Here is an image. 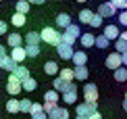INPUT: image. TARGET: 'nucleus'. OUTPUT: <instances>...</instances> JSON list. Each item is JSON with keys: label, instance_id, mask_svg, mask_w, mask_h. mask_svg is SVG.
Masks as SVG:
<instances>
[{"label": "nucleus", "instance_id": "1", "mask_svg": "<svg viewBox=\"0 0 127 119\" xmlns=\"http://www.w3.org/2000/svg\"><path fill=\"white\" fill-rule=\"evenodd\" d=\"M40 40L50 44V46H59L61 44V31L56 27H44L40 31Z\"/></svg>", "mask_w": 127, "mask_h": 119}, {"label": "nucleus", "instance_id": "2", "mask_svg": "<svg viewBox=\"0 0 127 119\" xmlns=\"http://www.w3.org/2000/svg\"><path fill=\"white\" fill-rule=\"evenodd\" d=\"M79 36H81V29H79V25L71 23V25L65 29V34H61V42H63V44L73 46V44H75V40H79Z\"/></svg>", "mask_w": 127, "mask_h": 119}, {"label": "nucleus", "instance_id": "3", "mask_svg": "<svg viewBox=\"0 0 127 119\" xmlns=\"http://www.w3.org/2000/svg\"><path fill=\"white\" fill-rule=\"evenodd\" d=\"M98 88H96V84H86L83 86V100L90 102V105H96L98 102Z\"/></svg>", "mask_w": 127, "mask_h": 119}, {"label": "nucleus", "instance_id": "4", "mask_svg": "<svg viewBox=\"0 0 127 119\" xmlns=\"http://www.w3.org/2000/svg\"><path fill=\"white\" fill-rule=\"evenodd\" d=\"M52 90H56L59 94H65V92H71V90H77L73 82H65V79H61L59 75H56V79L52 82Z\"/></svg>", "mask_w": 127, "mask_h": 119}, {"label": "nucleus", "instance_id": "5", "mask_svg": "<svg viewBox=\"0 0 127 119\" xmlns=\"http://www.w3.org/2000/svg\"><path fill=\"white\" fill-rule=\"evenodd\" d=\"M96 111H98L96 105H90V102H81V105H77V109H75L77 117H81V119H88L90 115H94Z\"/></svg>", "mask_w": 127, "mask_h": 119}, {"label": "nucleus", "instance_id": "6", "mask_svg": "<svg viewBox=\"0 0 127 119\" xmlns=\"http://www.w3.org/2000/svg\"><path fill=\"white\" fill-rule=\"evenodd\" d=\"M21 90H23V88H21V82L15 77L13 73H10V75H8V82H6V92H8L10 96H17Z\"/></svg>", "mask_w": 127, "mask_h": 119}, {"label": "nucleus", "instance_id": "7", "mask_svg": "<svg viewBox=\"0 0 127 119\" xmlns=\"http://www.w3.org/2000/svg\"><path fill=\"white\" fill-rule=\"evenodd\" d=\"M98 15H100L102 19H110V17L117 15V8H115L110 2H102V4L98 6Z\"/></svg>", "mask_w": 127, "mask_h": 119}, {"label": "nucleus", "instance_id": "8", "mask_svg": "<svg viewBox=\"0 0 127 119\" xmlns=\"http://www.w3.org/2000/svg\"><path fill=\"white\" fill-rule=\"evenodd\" d=\"M106 67L108 69H119V67H123V63H121V55L119 52H110V55L106 57Z\"/></svg>", "mask_w": 127, "mask_h": 119}, {"label": "nucleus", "instance_id": "9", "mask_svg": "<svg viewBox=\"0 0 127 119\" xmlns=\"http://www.w3.org/2000/svg\"><path fill=\"white\" fill-rule=\"evenodd\" d=\"M56 52H59V57L63 59V61H69V59L73 57V52H75V50H73V46H69V44H63V42H61V44L56 46Z\"/></svg>", "mask_w": 127, "mask_h": 119}, {"label": "nucleus", "instance_id": "10", "mask_svg": "<svg viewBox=\"0 0 127 119\" xmlns=\"http://www.w3.org/2000/svg\"><path fill=\"white\" fill-rule=\"evenodd\" d=\"M10 59H13L15 63L17 65H21L25 61V59H27V55H25V46H19V48H13V50H10V55H8Z\"/></svg>", "mask_w": 127, "mask_h": 119}, {"label": "nucleus", "instance_id": "11", "mask_svg": "<svg viewBox=\"0 0 127 119\" xmlns=\"http://www.w3.org/2000/svg\"><path fill=\"white\" fill-rule=\"evenodd\" d=\"M6 44L10 48H19V46H23V36L21 34H6Z\"/></svg>", "mask_w": 127, "mask_h": 119}, {"label": "nucleus", "instance_id": "12", "mask_svg": "<svg viewBox=\"0 0 127 119\" xmlns=\"http://www.w3.org/2000/svg\"><path fill=\"white\" fill-rule=\"evenodd\" d=\"M15 67H17V63H15V61H13V59H10L8 55L0 59V69H4V71L13 73V71H15Z\"/></svg>", "mask_w": 127, "mask_h": 119}, {"label": "nucleus", "instance_id": "13", "mask_svg": "<svg viewBox=\"0 0 127 119\" xmlns=\"http://www.w3.org/2000/svg\"><path fill=\"white\" fill-rule=\"evenodd\" d=\"M13 75H15V77L19 79V82H23V79H27V77H29V69L25 67L23 63H21V65H17V67H15V71H13Z\"/></svg>", "mask_w": 127, "mask_h": 119}, {"label": "nucleus", "instance_id": "14", "mask_svg": "<svg viewBox=\"0 0 127 119\" xmlns=\"http://www.w3.org/2000/svg\"><path fill=\"white\" fill-rule=\"evenodd\" d=\"M119 34H121V31H119V27H117V25H106V27H104V34H102V36L110 42V40H117V38H119Z\"/></svg>", "mask_w": 127, "mask_h": 119}, {"label": "nucleus", "instance_id": "15", "mask_svg": "<svg viewBox=\"0 0 127 119\" xmlns=\"http://www.w3.org/2000/svg\"><path fill=\"white\" fill-rule=\"evenodd\" d=\"M88 75H90V71H88V67H86V65H83V67H75V69H73V79L86 82V79H88Z\"/></svg>", "mask_w": 127, "mask_h": 119}, {"label": "nucleus", "instance_id": "16", "mask_svg": "<svg viewBox=\"0 0 127 119\" xmlns=\"http://www.w3.org/2000/svg\"><path fill=\"white\" fill-rule=\"evenodd\" d=\"M48 119H69V111L65 107H56L52 113H48Z\"/></svg>", "mask_w": 127, "mask_h": 119}, {"label": "nucleus", "instance_id": "17", "mask_svg": "<svg viewBox=\"0 0 127 119\" xmlns=\"http://www.w3.org/2000/svg\"><path fill=\"white\" fill-rule=\"evenodd\" d=\"M71 61L75 63V67H83V65L88 63V55H86V52H83V50H79V52H73Z\"/></svg>", "mask_w": 127, "mask_h": 119}, {"label": "nucleus", "instance_id": "18", "mask_svg": "<svg viewBox=\"0 0 127 119\" xmlns=\"http://www.w3.org/2000/svg\"><path fill=\"white\" fill-rule=\"evenodd\" d=\"M23 40H25V46H40V34L38 31H29Z\"/></svg>", "mask_w": 127, "mask_h": 119}, {"label": "nucleus", "instance_id": "19", "mask_svg": "<svg viewBox=\"0 0 127 119\" xmlns=\"http://www.w3.org/2000/svg\"><path fill=\"white\" fill-rule=\"evenodd\" d=\"M79 42H81L83 48H92L94 42H96V36H94V34H81V36H79Z\"/></svg>", "mask_w": 127, "mask_h": 119}, {"label": "nucleus", "instance_id": "20", "mask_svg": "<svg viewBox=\"0 0 127 119\" xmlns=\"http://www.w3.org/2000/svg\"><path fill=\"white\" fill-rule=\"evenodd\" d=\"M69 25H71V17H69L67 13H61L59 17H56V27H63V29H67Z\"/></svg>", "mask_w": 127, "mask_h": 119}, {"label": "nucleus", "instance_id": "21", "mask_svg": "<svg viewBox=\"0 0 127 119\" xmlns=\"http://www.w3.org/2000/svg\"><path fill=\"white\" fill-rule=\"evenodd\" d=\"M10 23H13L15 27H23V25L27 23V17H25V15H21V13H15L13 17H10Z\"/></svg>", "mask_w": 127, "mask_h": 119}, {"label": "nucleus", "instance_id": "22", "mask_svg": "<svg viewBox=\"0 0 127 119\" xmlns=\"http://www.w3.org/2000/svg\"><path fill=\"white\" fill-rule=\"evenodd\" d=\"M59 100H61V94H59L56 90H48V92L44 94V102H52V105H56Z\"/></svg>", "mask_w": 127, "mask_h": 119}, {"label": "nucleus", "instance_id": "23", "mask_svg": "<svg viewBox=\"0 0 127 119\" xmlns=\"http://www.w3.org/2000/svg\"><path fill=\"white\" fill-rule=\"evenodd\" d=\"M21 88H23V90H27V92H33L35 88H38V82H35V79L29 75L27 79H23V82H21Z\"/></svg>", "mask_w": 127, "mask_h": 119}, {"label": "nucleus", "instance_id": "24", "mask_svg": "<svg viewBox=\"0 0 127 119\" xmlns=\"http://www.w3.org/2000/svg\"><path fill=\"white\" fill-rule=\"evenodd\" d=\"M59 71H61V67L54 61H48L44 65V73H48V75H59Z\"/></svg>", "mask_w": 127, "mask_h": 119}, {"label": "nucleus", "instance_id": "25", "mask_svg": "<svg viewBox=\"0 0 127 119\" xmlns=\"http://www.w3.org/2000/svg\"><path fill=\"white\" fill-rule=\"evenodd\" d=\"M15 6H17V13H21V15H27L31 4L27 2V0H17V2H15Z\"/></svg>", "mask_w": 127, "mask_h": 119}, {"label": "nucleus", "instance_id": "26", "mask_svg": "<svg viewBox=\"0 0 127 119\" xmlns=\"http://www.w3.org/2000/svg\"><path fill=\"white\" fill-rule=\"evenodd\" d=\"M113 75H115V79H117V82H127V67H119V69H115Z\"/></svg>", "mask_w": 127, "mask_h": 119}, {"label": "nucleus", "instance_id": "27", "mask_svg": "<svg viewBox=\"0 0 127 119\" xmlns=\"http://www.w3.org/2000/svg\"><path fill=\"white\" fill-rule=\"evenodd\" d=\"M92 10L90 8H83L81 13H79V23H86V25H90V21H92Z\"/></svg>", "mask_w": 127, "mask_h": 119}, {"label": "nucleus", "instance_id": "28", "mask_svg": "<svg viewBox=\"0 0 127 119\" xmlns=\"http://www.w3.org/2000/svg\"><path fill=\"white\" fill-rule=\"evenodd\" d=\"M63 102H67V105H73V102H77V90L65 92V94H63Z\"/></svg>", "mask_w": 127, "mask_h": 119}, {"label": "nucleus", "instance_id": "29", "mask_svg": "<svg viewBox=\"0 0 127 119\" xmlns=\"http://www.w3.org/2000/svg\"><path fill=\"white\" fill-rule=\"evenodd\" d=\"M6 111H8V113H19V100H17V98L6 100Z\"/></svg>", "mask_w": 127, "mask_h": 119}, {"label": "nucleus", "instance_id": "30", "mask_svg": "<svg viewBox=\"0 0 127 119\" xmlns=\"http://www.w3.org/2000/svg\"><path fill=\"white\" fill-rule=\"evenodd\" d=\"M59 77L65 79V82H73V69H61V71H59Z\"/></svg>", "mask_w": 127, "mask_h": 119}, {"label": "nucleus", "instance_id": "31", "mask_svg": "<svg viewBox=\"0 0 127 119\" xmlns=\"http://www.w3.org/2000/svg\"><path fill=\"white\" fill-rule=\"evenodd\" d=\"M115 50H117L119 55H123V52H127V42H123L121 38H117V40H115Z\"/></svg>", "mask_w": 127, "mask_h": 119}, {"label": "nucleus", "instance_id": "32", "mask_svg": "<svg viewBox=\"0 0 127 119\" xmlns=\"http://www.w3.org/2000/svg\"><path fill=\"white\" fill-rule=\"evenodd\" d=\"M29 109H31V100L29 98L19 100V113H29Z\"/></svg>", "mask_w": 127, "mask_h": 119}, {"label": "nucleus", "instance_id": "33", "mask_svg": "<svg viewBox=\"0 0 127 119\" xmlns=\"http://www.w3.org/2000/svg\"><path fill=\"white\" fill-rule=\"evenodd\" d=\"M25 55L31 57V59L40 57V46H25Z\"/></svg>", "mask_w": 127, "mask_h": 119}, {"label": "nucleus", "instance_id": "34", "mask_svg": "<svg viewBox=\"0 0 127 119\" xmlns=\"http://www.w3.org/2000/svg\"><path fill=\"white\" fill-rule=\"evenodd\" d=\"M108 44H110V42H108L104 36H96V42H94V46H98V48H106Z\"/></svg>", "mask_w": 127, "mask_h": 119}, {"label": "nucleus", "instance_id": "35", "mask_svg": "<svg viewBox=\"0 0 127 119\" xmlns=\"http://www.w3.org/2000/svg\"><path fill=\"white\" fill-rule=\"evenodd\" d=\"M110 4L117 10H127V0H110Z\"/></svg>", "mask_w": 127, "mask_h": 119}, {"label": "nucleus", "instance_id": "36", "mask_svg": "<svg viewBox=\"0 0 127 119\" xmlns=\"http://www.w3.org/2000/svg\"><path fill=\"white\" fill-rule=\"evenodd\" d=\"M90 25H92V27H102V17H100L98 13H94V15H92V21H90Z\"/></svg>", "mask_w": 127, "mask_h": 119}, {"label": "nucleus", "instance_id": "37", "mask_svg": "<svg viewBox=\"0 0 127 119\" xmlns=\"http://www.w3.org/2000/svg\"><path fill=\"white\" fill-rule=\"evenodd\" d=\"M56 107H59V105H52V102H44V105H42V111H44L46 115H48V113H52V111L56 109Z\"/></svg>", "mask_w": 127, "mask_h": 119}, {"label": "nucleus", "instance_id": "38", "mask_svg": "<svg viewBox=\"0 0 127 119\" xmlns=\"http://www.w3.org/2000/svg\"><path fill=\"white\" fill-rule=\"evenodd\" d=\"M35 113H42V105H40V102H31L29 115H35Z\"/></svg>", "mask_w": 127, "mask_h": 119}, {"label": "nucleus", "instance_id": "39", "mask_svg": "<svg viewBox=\"0 0 127 119\" xmlns=\"http://www.w3.org/2000/svg\"><path fill=\"white\" fill-rule=\"evenodd\" d=\"M119 23L127 27V10H121V13H119Z\"/></svg>", "mask_w": 127, "mask_h": 119}, {"label": "nucleus", "instance_id": "40", "mask_svg": "<svg viewBox=\"0 0 127 119\" xmlns=\"http://www.w3.org/2000/svg\"><path fill=\"white\" fill-rule=\"evenodd\" d=\"M6 31H8L6 21H2V19H0V36H6Z\"/></svg>", "mask_w": 127, "mask_h": 119}, {"label": "nucleus", "instance_id": "41", "mask_svg": "<svg viewBox=\"0 0 127 119\" xmlns=\"http://www.w3.org/2000/svg\"><path fill=\"white\" fill-rule=\"evenodd\" d=\"M31 119H48V115L42 111V113H35V115H31Z\"/></svg>", "mask_w": 127, "mask_h": 119}, {"label": "nucleus", "instance_id": "42", "mask_svg": "<svg viewBox=\"0 0 127 119\" xmlns=\"http://www.w3.org/2000/svg\"><path fill=\"white\" fill-rule=\"evenodd\" d=\"M121 63H123V67H127V52L121 55Z\"/></svg>", "mask_w": 127, "mask_h": 119}, {"label": "nucleus", "instance_id": "43", "mask_svg": "<svg viewBox=\"0 0 127 119\" xmlns=\"http://www.w3.org/2000/svg\"><path fill=\"white\" fill-rule=\"evenodd\" d=\"M2 57H6V46L0 44V59H2Z\"/></svg>", "mask_w": 127, "mask_h": 119}, {"label": "nucleus", "instance_id": "44", "mask_svg": "<svg viewBox=\"0 0 127 119\" xmlns=\"http://www.w3.org/2000/svg\"><path fill=\"white\" fill-rule=\"evenodd\" d=\"M88 119H102V115H100V113H98V111H96V113H94V115H90V117H88Z\"/></svg>", "mask_w": 127, "mask_h": 119}, {"label": "nucleus", "instance_id": "45", "mask_svg": "<svg viewBox=\"0 0 127 119\" xmlns=\"http://www.w3.org/2000/svg\"><path fill=\"white\" fill-rule=\"evenodd\" d=\"M27 2H29V4H44L46 0H27Z\"/></svg>", "mask_w": 127, "mask_h": 119}, {"label": "nucleus", "instance_id": "46", "mask_svg": "<svg viewBox=\"0 0 127 119\" xmlns=\"http://www.w3.org/2000/svg\"><path fill=\"white\" fill-rule=\"evenodd\" d=\"M119 38H121L123 42H127V31H123V34H119Z\"/></svg>", "mask_w": 127, "mask_h": 119}, {"label": "nucleus", "instance_id": "47", "mask_svg": "<svg viewBox=\"0 0 127 119\" xmlns=\"http://www.w3.org/2000/svg\"><path fill=\"white\" fill-rule=\"evenodd\" d=\"M123 109L127 111V92H125V102H123Z\"/></svg>", "mask_w": 127, "mask_h": 119}, {"label": "nucleus", "instance_id": "48", "mask_svg": "<svg viewBox=\"0 0 127 119\" xmlns=\"http://www.w3.org/2000/svg\"><path fill=\"white\" fill-rule=\"evenodd\" d=\"M75 2H88V0H75Z\"/></svg>", "mask_w": 127, "mask_h": 119}, {"label": "nucleus", "instance_id": "49", "mask_svg": "<svg viewBox=\"0 0 127 119\" xmlns=\"http://www.w3.org/2000/svg\"><path fill=\"white\" fill-rule=\"evenodd\" d=\"M77 119H81V117H77Z\"/></svg>", "mask_w": 127, "mask_h": 119}, {"label": "nucleus", "instance_id": "50", "mask_svg": "<svg viewBox=\"0 0 127 119\" xmlns=\"http://www.w3.org/2000/svg\"><path fill=\"white\" fill-rule=\"evenodd\" d=\"M0 2H2V0H0Z\"/></svg>", "mask_w": 127, "mask_h": 119}]
</instances>
